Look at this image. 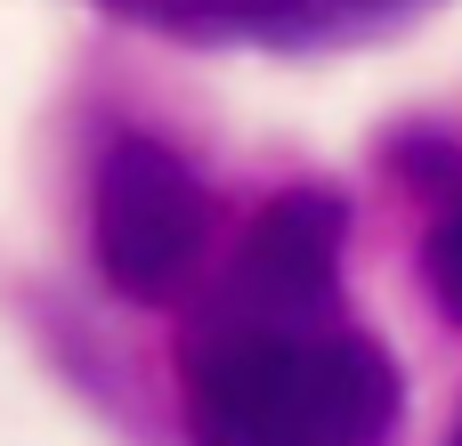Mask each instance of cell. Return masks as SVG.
<instances>
[{
  "label": "cell",
  "mask_w": 462,
  "mask_h": 446,
  "mask_svg": "<svg viewBox=\"0 0 462 446\" xmlns=\"http://www.w3.org/2000/svg\"><path fill=\"white\" fill-rule=\"evenodd\" d=\"M349 203L284 187L227 276L187 317V439L195 446H390L406 382L341 301Z\"/></svg>",
  "instance_id": "1"
},
{
  "label": "cell",
  "mask_w": 462,
  "mask_h": 446,
  "mask_svg": "<svg viewBox=\"0 0 462 446\" xmlns=\"http://www.w3.org/2000/svg\"><path fill=\"white\" fill-rule=\"evenodd\" d=\"M89 244H97V276L122 301H171L195 284L203 244H211V187L195 179V163L146 130L106 138L97 154V187H89Z\"/></svg>",
  "instance_id": "2"
},
{
  "label": "cell",
  "mask_w": 462,
  "mask_h": 446,
  "mask_svg": "<svg viewBox=\"0 0 462 446\" xmlns=\"http://www.w3.org/2000/svg\"><path fill=\"white\" fill-rule=\"evenodd\" d=\"M162 41H203V49H357L406 33L439 0H97Z\"/></svg>",
  "instance_id": "3"
},
{
  "label": "cell",
  "mask_w": 462,
  "mask_h": 446,
  "mask_svg": "<svg viewBox=\"0 0 462 446\" xmlns=\"http://www.w3.org/2000/svg\"><path fill=\"white\" fill-rule=\"evenodd\" d=\"M414 171L439 187V211H430V236H422V276H430V301L462 325V154L455 146H422Z\"/></svg>",
  "instance_id": "4"
},
{
  "label": "cell",
  "mask_w": 462,
  "mask_h": 446,
  "mask_svg": "<svg viewBox=\"0 0 462 446\" xmlns=\"http://www.w3.org/2000/svg\"><path fill=\"white\" fill-rule=\"evenodd\" d=\"M447 446H462V423H455V439H447Z\"/></svg>",
  "instance_id": "5"
}]
</instances>
